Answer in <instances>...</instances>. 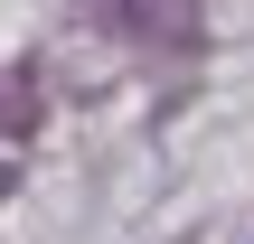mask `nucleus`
I'll return each mask as SVG.
<instances>
[{
	"mask_svg": "<svg viewBox=\"0 0 254 244\" xmlns=\"http://www.w3.org/2000/svg\"><path fill=\"white\" fill-rule=\"evenodd\" d=\"M113 28L151 47H198V0H113Z\"/></svg>",
	"mask_w": 254,
	"mask_h": 244,
	"instance_id": "nucleus-1",
	"label": "nucleus"
}]
</instances>
